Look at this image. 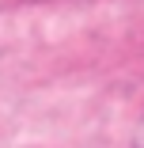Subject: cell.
Segmentation results:
<instances>
[{
    "mask_svg": "<svg viewBox=\"0 0 144 148\" xmlns=\"http://www.w3.org/2000/svg\"><path fill=\"white\" fill-rule=\"evenodd\" d=\"M129 148H144V118L136 122V129H133V140H129Z\"/></svg>",
    "mask_w": 144,
    "mask_h": 148,
    "instance_id": "1",
    "label": "cell"
}]
</instances>
